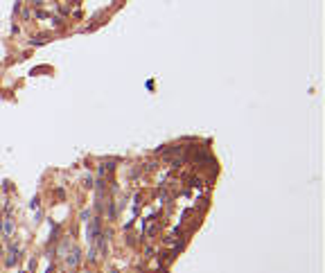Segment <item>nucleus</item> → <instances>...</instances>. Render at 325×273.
<instances>
[{
	"mask_svg": "<svg viewBox=\"0 0 325 273\" xmlns=\"http://www.w3.org/2000/svg\"><path fill=\"white\" fill-rule=\"evenodd\" d=\"M12 228H14V223H12V219H7V221H5V232L9 235V232H12Z\"/></svg>",
	"mask_w": 325,
	"mask_h": 273,
	"instance_id": "nucleus-1",
	"label": "nucleus"
}]
</instances>
